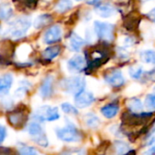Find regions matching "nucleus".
Returning <instances> with one entry per match:
<instances>
[{
    "label": "nucleus",
    "mask_w": 155,
    "mask_h": 155,
    "mask_svg": "<svg viewBox=\"0 0 155 155\" xmlns=\"http://www.w3.org/2000/svg\"><path fill=\"white\" fill-rule=\"evenodd\" d=\"M149 16L151 17L152 20H153L155 22V8H153V9L149 13Z\"/></svg>",
    "instance_id": "34"
},
{
    "label": "nucleus",
    "mask_w": 155,
    "mask_h": 155,
    "mask_svg": "<svg viewBox=\"0 0 155 155\" xmlns=\"http://www.w3.org/2000/svg\"><path fill=\"white\" fill-rule=\"evenodd\" d=\"M13 10L9 5H0V19H7L12 15Z\"/></svg>",
    "instance_id": "26"
},
{
    "label": "nucleus",
    "mask_w": 155,
    "mask_h": 155,
    "mask_svg": "<svg viewBox=\"0 0 155 155\" xmlns=\"http://www.w3.org/2000/svg\"><path fill=\"white\" fill-rule=\"evenodd\" d=\"M61 52V47L59 45H53L48 48H46L43 53L42 55L46 60H52L55 58Z\"/></svg>",
    "instance_id": "19"
},
{
    "label": "nucleus",
    "mask_w": 155,
    "mask_h": 155,
    "mask_svg": "<svg viewBox=\"0 0 155 155\" xmlns=\"http://www.w3.org/2000/svg\"><path fill=\"white\" fill-rule=\"evenodd\" d=\"M84 122H85V124L87 125V127H89L91 129H97L101 124V121H100L99 117L93 113H88L85 114Z\"/></svg>",
    "instance_id": "16"
},
{
    "label": "nucleus",
    "mask_w": 155,
    "mask_h": 155,
    "mask_svg": "<svg viewBox=\"0 0 155 155\" xmlns=\"http://www.w3.org/2000/svg\"><path fill=\"white\" fill-rule=\"evenodd\" d=\"M86 66V60L81 54H75L67 62V69L70 73L76 74L83 71Z\"/></svg>",
    "instance_id": "9"
},
{
    "label": "nucleus",
    "mask_w": 155,
    "mask_h": 155,
    "mask_svg": "<svg viewBox=\"0 0 155 155\" xmlns=\"http://www.w3.org/2000/svg\"><path fill=\"white\" fill-rule=\"evenodd\" d=\"M127 106L130 109V111L133 113H142L143 110V105L142 101L135 97H132L128 101Z\"/></svg>",
    "instance_id": "20"
},
{
    "label": "nucleus",
    "mask_w": 155,
    "mask_h": 155,
    "mask_svg": "<svg viewBox=\"0 0 155 155\" xmlns=\"http://www.w3.org/2000/svg\"><path fill=\"white\" fill-rule=\"evenodd\" d=\"M20 155H42L37 150L29 146H21L19 148Z\"/></svg>",
    "instance_id": "27"
},
{
    "label": "nucleus",
    "mask_w": 155,
    "mask_h": 155,
    "mask_svg": "<svg viewBox=\"0 0 155 155\" xmlns=\"http://www.w3.org/2000/svg\"><path fill=\"white\" fill-rule=\"evenodd\" d=\"M94 29L96 36L99 37L100 39L106 42L113 40L114 25H112L111 23L103 22V21H94Z\"/></svg>",
    "instance_id": "4"
},
{
    "label": "nucleus",
    "mask_w": 155,
    "mask_h": 155,
    "mask_svg": "<svg viewBox=\"0 0 155 155\" xmlns=\"http://www.w3.org/2000/svg\"><path fill=\"white\" fill-rule=\"evenodd\" d=\"M62 28L59 25H54L51 26L44 35V42L45 44H53L59 41L62 37Z\"/></svg>",
    "instance_id": "10"
},
{
    "label": "nucleus",
    "mask_w": 155,
    "mask_h": 155,
    "mask_svg": "<svg viewBox=\"0 0 155 155\" xmlns=\"http://www.w3.org/2000/svg\"><path fill=\"white\" fill-rule=\"evenodd\" d=\"M61 87L64 92L76 95L84 90L85 80L82 76H72L64 79L61 83Z\"/></svg>",
    "instance_id": "2"
},
{
    "label": "nucleus",
    "mask_w": 155,
    "mask_h": 155,
    "mask_svg": "<svg viewBox=\"0 0 155 155\" xmlns=\"http://www.w3.org/2000/svg\"><path fill=\"white\" fill-rule=\"evenodd\" d=\"M0 155H17L16 153L8 147H0Z\"/></svg>",
    "instance_id": "31"
},
{
    "label": "nucleus",
    "mask_w": 155,
    "mask_h": 155,
    "mask_svg": "<svg viewBox=\"0 0 155 155\" xmlns=\"http://www.w3.org/2000/svg\"><path fill=\"white\" fill-rule=\"evenodd\" d=\"M85 152L82 149H73L64 152L62 155H84Z\"/></svg>",
    "instance_id": "30"
},
{
    "label": "nucleus",
    "mask_w": 155,
    "mask_h": 155,
    "mask_svg": "<svg viewBox=\"0 0 155 155\" xmlns=\"http://www.w3.org/2000/svg\"><path fill=\"white\" fill-rule=\"evenodd\" d=\"M145 155H155V141L152 143L151 147L144 153Z\"/></svg>",
    "instance_id": "33"
},
{
    "label": "nucleus",
    "mask_w": 155,
    "mask_h": 155,
    "mask_svg": "<svg viewBox=\"0 0 155 155\" xmlns=\"http://www.w3.org/2000/svg\"><path fill=\"white\" fill-rule=\"evenodd\" d=\"M31 26V21L28 17H19L15 19L7 29V35L13 39H19L25 35Z\"/></svg>",
    "instance_id": "1"
},
{
    "label": "nucleus",
    "mask_w": 155,
    "mask_h": 155,
    "mask_svg": "<svg viewBox=\"0 0 155 155\" xmlns=\"http://www.w3.org/2000/svg\"><path fill=\"white\" fill-rule=\"evenodd\" d=\"M129 74L134 79H139L143 74V69L142 66H133L129 69Z\"/></svg>",
    "instance_id": "24"
},
{
    "label": "nucleus",
    "mask_w": 155,
    "mask_h": 155,
    "mask_svg": "<svg viewBox=\"0 0 155 155\" xmlns=\"http://www.w3.org/2000/svg\"><path fill=\"white\" fill-rule=\"evenodd\" d=\"M95 13H96V15H98L99 16H101L103 18H109L114 15L115 8L111 4L105 3V4L96 5Z\"/></svg>",
    "instance_id": "13"
},
{
    "label": "nucleus",
    "mask_w": 155,
    "mask_h": 155,
    "mask_svg": "<svg viewBox=\"0 0 155 155\" xmlns=\"http://www.w3.org/2000/svg\"><path fill=\"white\" fill-rule=\"evenodd\" d=\"M34 117L41 122H54L59 119L60 115L58 113V109L57 107L54 106H50V105H44L39 107L35 114Z\"/></svg>",
    "instance_id": "6"
},
{
    "label": "nucleus",
    "mask_w": 155,
    "mask_h": 155,
    "mask_svg": "<svg viewBox=\"0 0 155 155\" xmlns=\"http://www.w3.org/2000/svg\"><path fill=\"white\" fill-rule=\"evenodd\" d=\"M9 124L15 128H22L27 122L28 116L25 107H18L6 114Z\"/></svg>",
    "instance_id": "3"
},
{
    "label": "nucleus",
    "mask_w": 155,
    "mask_h": 155,
    "mask_svg": "<svg viewBox=\"0 0 155 155\" xmlns=\"http://www.w3.org/2000/svg\"><path fill=\"white\" fill-rule=\"evenodd\" d=\"M75 1H83V0H75Z\"/></svg>",
    "instance_id": "36"
},
{
    "label": "nucleus",
    "mask_w": 155,
    "mask_h": 155,
    "mask_svg": "<svg viewBox=\"0 0 155 155\" xmlns=\"http://www.w3.org/2000/svg\"><path fill=\"white\" fill-rule=\"evenodd\" d=\"M28 134L32 137L33 141L42 146V147H47L48 146V139L46 137V134L42 128V126L38 123H31L28 125L27 128Z\"/></svg>",
    "instance_id": "7"
},
{
    "label": "nucleus",
    "mask_w": 155,
    "mask_h": 155,
    "mask_svg": "<svg viewBox=\"0 0 155 155\" xmlns=\"http://www.w3.org/2000/svg\"><path fill=\"white\" fill-rule=\"evenodd\" d=\"M53 85H54V79L52 76H47L45 78L41 86L39 88L40 95L43 98H48L53 94Z\"/></svg>",
    "instance_id": "12"
},
{
    "label": "nucleus",
    "mask_w": 155,
    "mask_h": 155,
    "mask_svg": "<svg viewBox=\"0 0 155 155\" xmlns=\"http://www.w3.org/2000/svg\"><path fill=\"white\" fill-rule=\"evenodd\" d=\"M119 112V107L115 104H108L101 109V114L108 119L114 118Z\"/></svg>",
    "instance_id": "18"
},
{
    "label": "nucleus",
    "mask_w": 155,
    "mask_h": 155,
    "mask_svg": "<svg viewBox=\"0 0 155 155\" xmlns=\"http://www.w3.org/2000/svg\"><path fill=\"white\" fill-rule=\"evenodd\" d=\"M140 58L143 63L147 64H155V50L148 49L140 53Z\"/></svg>",
    "instance_id": "17"
},
{
    "label": "nucleus",
    "mask_w": 155,
    "mask_h": 155,
    "mask_svg": "<svg viewBox=\"0 0 155 155\" xmlns=\"http://www.w3.org/2000/svg\"><path fill=\"white\" fill-rule=\"evenodd\" d=\"M94 102V95L93 94V93L86 91V90L82 91L81 93L76 94L74 97L75 106L78 108H82V109L89 107L90 105L93 104Z\"/></svg>",
    "instance_id": "8"
},
{
    "label": "nucleus",
    "mask_w": 155,
    "mask_h": 155,
    "mask_svg": "<svg viewBox=\"0 0 155 155\" xmlns=\"http://www.w3.org/2000/svg\"><path fill=\"white\" fill-rule=\"evenodd\" d=\"M30 52H31V47L28 45L24 44V45H20L19 48L17 49V55L20 58H25L30 54Z\"/></svg>",
    "instance_id": "29"
},
{
    "label": "nucleus",
    "mask_w": 155,
    "mask_h": 155,
    "mask_svg": "<svg viewBox=\"0 0 155 155\" xmlns=\"http://www.w3.org/2000/svg\"><path fill=\"white\" fill-rule=\"evenodd\" d=\"M114 148L116 151V154L117 155H124L128 153L130 147L128 145V143L123 142V141H117L114 144Z\"/></svg>",
    "instance_id": "23"
},
{
    "label": "nucleus",
    "mask_w": 155,
    "mask_h": 155,
    "mask_svg": "<svg viewBox=\"0 0 155 155\" xmlns=\"http://www.w3.org/2000/svg\"><path fill=\"white\" fill-rule=\"evenodd\" d=\"M144 106L150 110V111H155V94H148L144 101Z\"/></svg>",
    "instance_id": "28"
},
{
    "label": "nucleus",
    "mask_w": 155,
    "mask_h": 155,
    "mask_svg": "<svg viewBox=\"0 0 155 155\" xmlns=\"http://www.w3.org/2000/svg\"><path fill=\"white\" fill-rule=\"evenodd\" d=\"M5 136H6V130H5V126L0 124V143L5 140Z\"/></svg>",
    "instance_id": "32"
},
{
    "label": "nucleus",
    "mask_w": 155,
    "mask_h": 155,
    "mask_svg": "<svg viewBox=\"0 0 155 155\" xmlns=\"http://www.w3.org/2000/svg\"><path fill=\"white\" fill-rule=\"evenodd\" d=\"M51 16L48 15H39L34 22V25L35 28H41L42 26H45L48 23L51 22Z\"/></svg>",
    "instance_id": "22"
},
{
    "label": "nucleus",
    "mask_w": 155,
    "mask_h": 155,
    "mask_svg": "<svg viewBox=\"0 0 155 155\" xmlns=\"http://www.w3.org/2000/svg\"><path fill=\"white\" fill-rule=\"evenodd\" d=\"M56 136L65 143H76L81 140V134L79 131L72 124H68L64 127L59 128L55 131Z\"/></svg>",
    "instance_id": "5"
},
{
    "label": "nucleus",
    "mask_w": 155,
    "mask_h": 155,
    "mask_svg": "<svg viewBox=\"0 0 155 155\" xmlns=\"http://www.w3.org/2000/svg\"><path fill=\"white\" fill-rule=\"evenodd\" d=\"M61 108H62L63 112H64V114H67L75 115V114H78V111H77V109H76V107L74 106L73 104H69V103H64V104H62Z\"/></svg>",
    "instance_id": "25"
},
{
    "label": "nucleus",
    "mask_w": 155,
    "mask_h": 155,
    "mask_svg": "<svg viewBox=\"0 0 155 155\" xmlns=\"http://www.w3.org/2000/svg\"><path fill=\"white\" fill-rule=\"evenodd\" d=\"M13 84V76L10 74H5L0 76V96L6 95Z\"/></svg>",
    "instance_id": "14"
},
{
    "label": "nucleus",
    "mask_w": 155,
    "mask_h": 155,
    "mask_svg": "<svg viewBox=\"0 0 155 155\" xmlns=\"http://www.w3.org/2000/svg\"><path fill=\"white\" fill-rule=\"evenodd\" d=\"M72 6H73V2L71 0H59V2L56 4L55 10L58 13H64L71 9Z\"/></svg>",
    "instance_id": "21"
},
{
    "label": "nucleus",
    "mask_w": 155,
    "mask_h": 155,
    "mask_svg": "<svg viewBox=\"0 0 155 155\" xmlns=\"http://www.w3.org/2000/svg\"><path fill=\"white\" fill-rule=\"evenodd\" d=\"M101 0H90L89 1V4H96L98 2H100Z\"/></svg>",
    "instance_id": "35"
},
{
    "label": "nucleus",
    "mask_w": 155,
    "mask_h": 155,
    "mask_svg": "<svg viewBox=\"0 0 155 155\" xmlns=\"http://www.w3.org/2000/svg\"><path fill=\"white\" fill-rule=\"evenodd\" d=\"M104 80L108 84H110L114 87L122 86L125 82L124 76L120 70H114V71L110 72L109 74H107L104 76Z\"/></svg>",
    "instance_id": "11"
},
{
    "label": "nucleus",
    "mask_w": 155,
    "mask_h": 155,
    "mask_svg": "<svg viewBox=\"0 0 155 155\" xmlns=\"http://www.w3.org/2000/svg\"><path fill=\"white\" fill-rule=\"evenodd\" d=\"M84 45V40L75 33H73L69 37V47L72 51L78 52Z\"/></svg>",
    "instance_id": "15"
}]
</instances>
